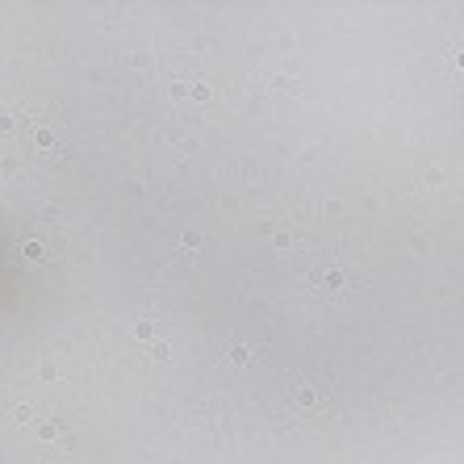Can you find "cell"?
Segmentation results:
<instances>
[{
	"label": "cell",
	"instance_id": "cell-6",
	"mask_svg": "<svg viewBox=\"0 0 464 464\" xmlns=\"http://www.w3.org/2000/svg\"><path fill=\"white\" fill-rule=\"evenodd\" d=\"M38 435H42V439H54V435H59V423H42Z\"/></svg>",
	"mask_w": 464,
	"mask_h": 464
},
{
	"label": "cell",
	"instance_id": "cell-4",
	"mask_svg": "<svg viewBox=\"0 0 464 464\" xmlns=\"http://www.w3.org/2000/svg\"><path fill=\"white\" fill-rule=\"evenodd\" d=\"M34 143H38V146H51V143H54V134H51V130H46V125H42L38 134H34Z\"/></svg>",
	"mask_w": 464,
	"mask_h": 464
},
{
	"label": "cell",
	"instance_id": "cell-3",
	"mask_svg": "<svg viewBox=\"0 0 464 464\" xmlns=\"http://www.w3.org/2000/svg\"><path fill=\"white\" fill-rule=\"evenodd\" d=\"M230 360H234V364H247V360H251V351L238 343V347H230Z\"/></svg>",
	"mask_w": 464,
	"mask_h": 464
},
{
	"label": "cell",
	"instance_id": "cell-5",
	"mask_svg": "<svg viewBox=\"0 0 464 464\" xmlns=\"http://www.w3.org/2000/svg\"><path fill=\"white\" fill-rule=\"evenodd\" d=\"M134 335H138V339H155V326H151V322H138Z\"/></svg>",
	"mask_w": 464,
	"mask_h": 464
},
{
	"label": "cell",
	"instance_id": "cell-2",
	"mask_svg": "<svg viewBox=\"0 0 464 464\" xmlns=\"http://www.w3.org/2000/svg\"><path fill=\"white\" fill-rule=\"evenodd\" d=\"M21 255H25V259H46V251H42V243H25Z\"/></svg>",
	"mask_w": 464,
	"mask_h": 464
},
{
	"label": "cell",
	"instance_id": "cell-1",
	"mask_svg": "<svg viewBox=\"0 0 464 464\" xmlns=\"http://www.w3.org/2000/svg\"><path fill=\"white\" fill-rule=\"evenodd\" d=\"M293 406H297V410H314V406H318V389H309V385H301V389L293 393Z\"/></svg>",
	"mask_w": 464,
	"mask_h": 464
},
{
	"label": "cell",
	"instance_id": "cell-7",
	"mask_svg": "<svg viewBox=\"0 0 464 464\" xmlns=\"http://www.w3.org/2000/svg\"><path fill=\"white\" fill-rule=\"evenodd\" d=\"M13 418H17V423H30L34 410H30V406H17V410H13Z\"/></svg>",
	"mask_w": 464,
	"mask_h": 464
},
{
	"label": "cell",
	"instance_id": "cell-8",
	"mask_svg": "<svg viewBox=\"0 0 464 464\" xmlns=\"http://www.w3.org/2000/svg\"><path fill=\"white\" fill-rule=\"evenodd\" d=\"M193 101H209V84H193Z\"/></svg>",
	"mask_w": 464,
	"mask_h": 464
},
{
	"label": "cell",
	"instance_id": "cell-9",
	"mask_svg": "<svg viewBox=\"0 0 464 464\" xmlns=\"http://www.w3.org/2000/svg\"><path fill=\"white\" fill-rule=\"evenodd\" d=\"M184 247H201V230H184Z\"/></svg>",
	"mask_w": 464,
	"mask_h": 464
}]
</instances>
